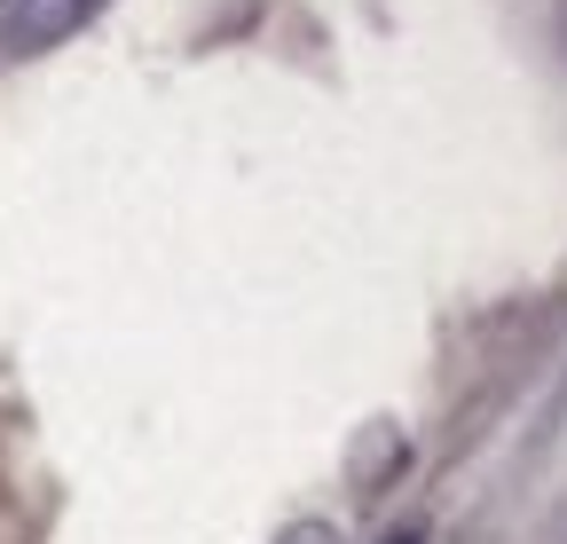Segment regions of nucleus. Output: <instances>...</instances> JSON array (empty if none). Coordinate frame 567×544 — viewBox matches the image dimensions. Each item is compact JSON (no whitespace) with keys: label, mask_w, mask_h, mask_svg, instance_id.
<instances>
[{"label":"nucleus","mask_w":567,"mask_h":544,"mask_svg":"<svg viewBox=\"0 0 567 544\" xmlns=\"http://www.w3.org/2000/svg\"><path fill=\"white\" fill-rule=\"evenodd\" d=\"M111 0H0V48L9 55H48L71 32H87Z\"/></svg>","instance_id":"nucleus-1"},{"label":"nucleus","mask_w":567,"mask_h":544,"mask_svg":"<svg viewBox=\"0 0 567 544\" xmlns=\"http://www.w3.org/2000/svg\"><path fill=\"white\" fill-rule=\"evenodd\" d=\"M379 544H434V536H425V521H402V528H386Z\"/></svg>","instance_id":"nucleus-3"},{"label":"nucleus","mask_w":567,"mask_h":544,"mask_svg":"<svg viewBox=\"0 0 567 544\" xmlns=\"http://www.w3.org/2000/svg\"><path fill=\"white\" fill-rule=\"evenodd\" d=\"M276 544H339V528H331V521H292Z\"/></svg>","instance_id":"nucleus-2"}]
</instances>
